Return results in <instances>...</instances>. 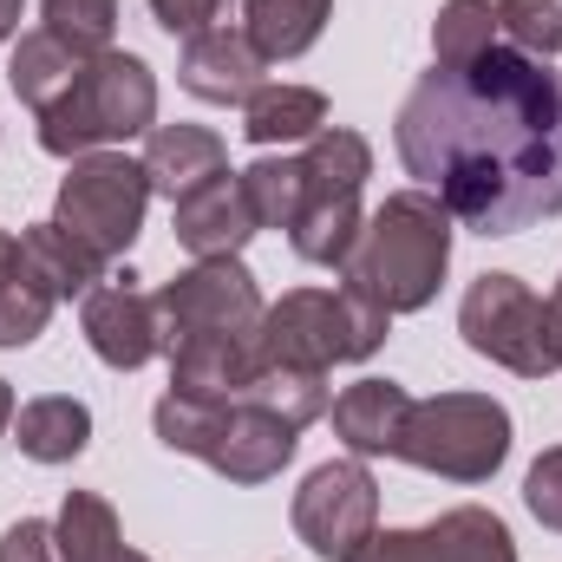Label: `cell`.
<instances>
[{
  "mask_svg": "<svg viewBox=\"0 0 562 562\" xmlns=\"http://www.w3.org/2000/svg\"><path fill=\"white\" fill-rule=\"evenodd\" d=\"M157 307V347H183V340H203V334H256L262 321V288L256 276L229 256V262H196L177 281H164L150 294Z\"/></svg>",
  "mask_w": 562,
  "mask_h": 562,
  "instance_id": "cell-9",
  "label": "cell"
},
{
  "mask_svg": "<svg viewBox=\"0 0 562 562\" xmlns=\"http://www.w3.org/2000/svg\"><path fill=\"white\" fill-rule=\"evenodd\" d=\"M46 321H53V294H40L33 281L13 269L0 281V347H33L46 334Z\"/></svg>",
  "mask_w": 562,
  "mask_h": 562,
  "instance_id": "cell-28",
  "label": "cell"
},
{
  "mask_svg": "<svg viewBox=\"0 0 562 562\" xmlns=\"http://www.w3.org/2000/svg\"><path fill=\"white\" fill-rule=\"evenodd\" d=\"M458 334L477 360L517 373V380H543L557 373V347H550V314L543 301L517 276H477L458 301Z\"/></svg>",
  "mask_w": 562,
  "mask_h": 562,
  "instance_id": "cell-8",
  "label": "cell"
},
{
  "mask_svg": "<svg viewBox=\"0 0 562 562\" xmlns=\"http://www.w3.org/2000/svg\"><path fill=\"white\" fill-rule=\"evenodd\" d=\"M13 425V393H7V380H0V431Z\"/></svg>",
  "mask_w": 562,
  "mask_h": 562,
  "instance_id": "cell-36",
  "label": "cell"
},
{
  "mask_svg": "<svg viewBox=\"0 0 562 562\" xmlns=\"http://www.w3.org/2000/svg\"><path fill=\"white\" fill-rule=\"evenodd\" d=\"M327 13H334V0H243V33L276 66V59H301L321 40Z\"/></svg>",
  "mask_w": 562,
  "mask_h": 562,
  "instance_id": "cell-21",
  "label": "cell"
},
{
  "mask_svg": "<svg viewBox=\"0 0 562 562\" xmlns=\"http://www.w3.org/2000/svg\"><path fill=\"white\" fill-rule=\"evenodd\" d=\"M269 59L256 53V40L236 26H210V33H196V40H183V59H177V79H183V92L190 99H203V105H249L269 79Z\"/></svg>",
  "mask_w": 562,
  "mask_h": 562,
  "instance_id": "cell-13",
  "label": "cell"
},
{
  "mask_svg": "<svg viewBox=\"0 0 562 562\" xmlns=\"http://www.w3.org/2000/svg\"><path fill=\"white\" fill-rule=\"evenodd\" d=\"M243 400H256V406H269L276 419H288L294 431L314 419H327V406H334V393H327V373L321 367H256V380L243 386Z\"/></svg>",
  "mask_w": 562,
  "mask_h": 562,
  "instance_id": "cell-22",
  "label": "cell"
},
{
  "mask_svg": "<svg viewBox=\"0 0 562 562\" xmlns=\"http://www.w3.org/2000/svg\"><path fill=\"white\" fill-rule=\"evenodd\" d=\"M497 46V7L491 0H445L431 20V66H471Z\"/></svg>",
  "mask_w": 562,
  "mask_h": 562,
  "instance_id": "cell-24",
  "label": "cell"
},
{
  "mask_svg": "<svg viewBox=\"0 0 562 562\" xmlns=\"http://www.w3.org/2000/svg\"><path fill=\"white\" fill-rule=\"evenodd\" d=\"M13 269H20V243H13V236L0 229V281L13 276Z\"/></svg>",
  "mask_w": 562,
  "mask_h": 562,
  "instance_id": "cell-35",
  "label": "cell"
},
{
  "mask_svg": "<svg viewBox=\"0 0 562 562\" xmlns=\"http://www.w3.org/2000/svg\"><path fill=\"white\" fill-rule=\"evenodd\" d=\"M92 59H99V53H79L72 40L33 26V33H20V46H13V59H7V86H13V99L40 119L46 105H59V99L79 86V72H86Z\"/></svg>",
  "mask_w": 562,
  "mask_h": 562,
  "instance_id": "cell-16",
  "label": "cell"
},
{
  "mask_svg": "<svg viewBox=\"0 0 562 562\" xmlns=\"http://www.w3.org/2000/svg\"><path fill=\"white\" fill-rule=\"evenodd\" d=\"M353 562H438V557H431V537L425 530H386V537L373 530V543Z\"/></svg>",
  "mask_w": 562,
  "mask_h": 562,
  "instance_id": "cell-32",
  "label": "cell"
},
{
  "mask_svg": "<svg viewBox=\"0 0 562 562\" xmlns=\"http://www.w3.org/2000/svg\"><path fill=\"white\" fill-rule=\"evenodd\" d=\"M393 334V314L353 288H294L281 294L276 307H262L256 321V353L262 367H347V360H367L380 353Z\"/></svg>",
  "mask_w": 562,
  "mask_h": 562,
  "instance_id": "cell-4",
  "label": "cell"
},
{
  "mask_svg": "<svg viewBox=\"0 0 562 562\" xmlns=\"http://www.w3.org/2000/svg\"><path fill=\"white\" fill-rule=\"evenodd\" d=\"M150 425H157L164 451L203 458L229 484H269V477H281V464L301 445V431L288 419H276L269 406H256V400H183V393H164Z\"/></svg>",
  "mask_w": 562,
  "mask_h": 562,
  "instance_id": "cell-3",
  "label": "cell"
},
{
  "mask_svg": "<svg viewBox=\"0 0 562 562\" xmlns=\"http://www.w3.org/2000/svg\"><path fill=\"white\" fill-rule=\"evenodd\" d=\"M314 132H327V99L314 86H262L243 105V138L276 150V144H307Z\"/></svg>",
  "mask_w": 562,
  "mask_h": 562,
  "instance_id": "cell-20",
  "label": "cell"
},
{
  "mask_svg": "<svg viewBox=\"0 0 562 562\" xmlns=\"http://www.w3.org/2000/svg\"><path fill=\"white\" fill-rule=\"evenodd\" d=\"M497 33L524 59H557L562 53V7L557 0H497Z\"/></svg>",
  "mask_w": 562,
  "mask_h": 562,
  "instance_id": "cell-26",
  "label": "cell"
},
{
  "mask_svg": "<svg viewBox=\"0 0 562 562\" xmlns=\"http://www.w3.org/2000/svg\"><path fill=\"white\" fill-rule=\"evenodd\" d=\"M256 367H262L256 334H203V340L170 347V393H183V400H243Z\"/></svg>",
  "mask_w": 562,
  "mask_h": 562,
  "instance_id": "cell-14",
  "label": "cell"
},
{
  "mask_svg": "<svg viewBox=\"0 0 562 562\" xmlns=\"http://www.w3.org/2000/svg\"><path fill=\"white\" fill-rule=\"evenodd\" d=\"M144 210H150V177H144L138 157L125 150H92V157H72L66 183H59V210L53 223L66 236H79L99 262L125 256L144 229Z\"/></svg>",
  "mask_w": 562,
  "mask_h": 562,
  "instance_id": "cell-7",
  "label": "cell"
},
{
  "mask_svg": "<svg viewBox=\"0 0 562 562\" xmlns=\"http://www.w3.org/2000/svg\"><path fill=\"white\" fill-rule=\"evenodd\" d=\"M0 562H59L53 524H40V517H20V524L0 537Z\"/></svg>",
  "mask_w": 562,
  "mask_h": 562,
  "instance_id": "cell-31",
  "label": "cell"
},
{
  "mask_svg": "<svg viewBox=\"0 0 562 562\" xmlns=\"http://www.w3.org/2000/svg\"><path fill=\"white\" fill-rule=\"evenodd\" d=\"M524 504H530V517H537L543 530H557L562 537V445L530 464V477H524Z\"/></svg>",
  "mask_w": 562,
  "mask_h": 562,
  "instance_id": "cell-29",
  "label": "cell"
},
{
  "mask_svg": "<svg viewBox=\"0 0 562 562\" xmlns=\"http://www.w3.org/2000/svg\"><path fill=\"white\" fill-rule=\"evenodd\" d=\"M243 190H249L262 229H288L301 216V157H256L243 170Z\"/></svg>",
  "mask_w": 562,
  "mask_h": 562,
  "instance_id": "cell-25",
  "label": "cell"
},
{
  "mask_svg": "<svg viewBox=\"0 0 562 562\" xmlns=\"http://www.w3.org/2000/svg\"><path fill=\"white\" fill-rule=\"evenodd\" d=\"M99 562H150V557H138V550H125V543H119V550H105Z\"/></svg>",
  "mask_w": 562,
  "mask_h": 562,
  "instance_id": "cell-37",
  "label": "cell"
},
{
  "mask_svg": "<svg viewBox=\"0 0 562 562\" xmlns=\"http://www.w3.org/2000/svg\"><path fill=\"white\" fill-rule=\"evenodd\" d=\"M543 314H550V347H557V367H562V281H557V294L543 301Z\"/></svg>",
  "mask_w": 562,
  "mask_h": 562,
  "instance_id": "cell-33",
  "label": "cell"
},
{
  "mask_svg": "<svg viewBox=\"0 0 562 562\" xmlns=\"http://www.w3.org/2000/svg\"><path fill=\"white\" fill-rule=\"evenodd\" d=\"M380 530V484L360 458H334L321 471H307V484L294 491V537L327 562H353Z\"/></svg>",
  "mask_w": 562,
  "mask_h": 562,
  "instance_id": "cell-10",
  "label": "cell"
},
{
  "mask_svg": "<svg viewBox=\"0 0 562 562\" xmlns=\"http://www.w3.org/2000/svg\"><path fill=\"white\" fill-rule=\"evenodd\" d=\"M445 269H451V210L431 190H393L367 216L353 256L340 262L347 288L380 301L386 314H419L438 294Z\"/></svg>",
  "mask_w": 562,
  "mask_h": 562,
  "instance_id": "cell-2",
  "label": "cell"
},
{
  "mask_svg": "<svg viewBox=\"0 0 562 562\" xmlns=\"http://www.w3.org/2000/svg\"><path fill=\"white\" fill-rule=\"evenodd\" d=\"M400 164L477 236L562 216V79L517 46L431 66L393 119Z\"/></svg>",
  "mask_w": 562,
  "mask_h": 562,
  "instance_id": "cell-1",
  "label": "cell"
},
{
  "mask_svg": "<svg viewBox=\"0 0 562 562\" xmlns=\"http://www.w3.org/2000/svg\"><path fill=\"white\" fill-rule=\"evenodd\" d=\"M425 537H431V557L438 562H517L510 530L491 510H477V504L445 510L438 524H425Z\"/></svg>",
  "mask_w": 562,
  "mask_h": 562,
  "instance_id": "cell-23",
  "label": "cell"
},
{
  "mask_svg": "<svg viewBox=\"0 0 562 562\" xmlns=\"http://www.w3.org/2000/svg\"><path fill=\"white\" fill-rule=\"evenodd\" d=\"M40 20H46V33L72 40L79 53H105L112 26H119V0H40Z\"/></svg>",
  "mask_w": 562,
  "mask_h": 562,
  "instance_id": "cell-27",
  "label": "cell"
},
{
  "mask_svg": "<svg viewBox=\"0 0 562 562\" xmlns=\"http://www.w3.org/2000/svg\"><path fill=\"white\" fill-rule=\"evenodd\" d=\"M144 177H150V190L157 196H190L196 183H210L216 170H229L223 164V138L210 132V125H150V144H144Z\"/></svg>",
  "mask_w": 562,
  "mask_h": 562,
  "instance_id": "cell-17",
  "label": "cell"
},
{
  "mask_svg": "<svg viewBox=\"0 0 562 562\" xmlns=\"http://www.w3.org/2000/svg\"><path fill=\"white\" fill-rule=\"evenodd\" d=\"M157 125V79L138 53H119L105 46L79 86L40 112V150L53 157H92L99 144H125Z\"/></svg>",
  "mask_w": 562,
  "mask_h": 562,
  "instance_id": "cell-5",
  "label": "cell"
},
{
  "mask_svg": "<svg viewBox=\"0 0 562 562\" xmlns=\"http://www.w3.org/2000/svg\"><path fill=\"white\" fill-rule=\"evenodd\" d=\"M223 7H229V0H150L157 26H164V33H183V40L210 33V26L223 20Z\"/></svg>",
  "mask_w": 562,
  "mask_h": 562,
  "instance_id": "cell-30",
  "label": "cell"
},
{
  "mask_svg": "<svg viewBox=\"0 0 562 562\" xmlns=\"http://www.w3.org/2000/svg\"><path fill=\"white\" fill-rule=\"evenodd\" d=\"M327 413H334V438L353 458H400V431H406V413H413V393L400 380H353Z\"/></svg>",
  "mask_w": 562,
  "mask_h": 562,
  "instance_id": "cell-15",
  "label": "cell"
},
{
  "mask_svg": "<svg viewBox=\"0 0 562 562\" xmlns=\"http://www.w3.org/2000/svg\"><path fill=\"white\" fill-rule=\"evenodd\" d=\"M99 256L79 243V236H66L59 223H33L26 236H20V276L33 281L40 294H53V301H72V294H92L99 288Z\"/></svg>",
  "mask_w": 562,
  "mask_h": 562,
  "instance_id": "cell-18",
  "label": "cell"
},
{
  "mask_svg": "<svg viewBox=\"0 0 562 562\" xmlns=\"http://www.w3.org/2000/svg\"><path fill=\"white\" fill-rule=\"evenodd\" d=\"M79 327H86L92 353H99L105 367H119V373H138L144 360L164 353V347H157V307H150V294L132 288V269L119 281H99V288L86 294Z\"/></svg>",
  "mask_w": 562,
  "mask_h": 562,
  "instance_id": "cell-12",
  "label": "cell"
},
{
  "mask_svg": "<svg viewBox=\"0 0 562 562\" xmlns=\"http://www.w3.org/2000/svg\"><path fill=\"white\" fill-rule=\"evenodd\" d=\"M13 445H20L33 464H72V458L92 445V413H86V400H72V393L26 400L20 419H13Z\"/></svg>",
  "mask_w": 562,
  "mask_h": 562,
  "instance_id": "cell-19",
  "label": "cell"
},
{
  "mask_svg": "<svg viewBox=\"0 0 562 562\" xmlns=\"http://www.w3.org/2000/svg\"><path fill=\"white\" fill-rule=\"evenodd\" d=\"M256 203L243 190V177L216 170L210 183H196L190 196H177V243L196 256V262H229L256 243Z\"/></svg>",
  "mask_w": 562,
  "mask_h": 562,
  "instance_id": "cell-11",
  "label": "cell"
},
{
  "mask_svg": "<svg viewBox=\"0 0 562 562\" xmlns=\"http://www.w3.org/2000/svg\"><path fill=\"white\" fill-rule=\"evenodd\" d=\"M20 7H26V0H0V40L20 33Z\"/></svg>",
  "mask_w": 562,
  "mask_h": 562,
  "instance_id": "cell-34",
  "label": "cell"
},
{
  "mask_svg": "<svg viewBox=\"0 0 562 562\" xmlns=\"http://www.w3.org/2000/svg\"><path fill=\"white\" fill-rule=\"evenodd\" d=\"M400 458L431 477H451V484H484L510 458V413L491 393L413 400L406 431H400Z\"/></svg>",
  "mask_w": 562,
  "mask_h": 562,
  "instance_id": "cell-6",
  "label": "cell"
}]
</instances>
